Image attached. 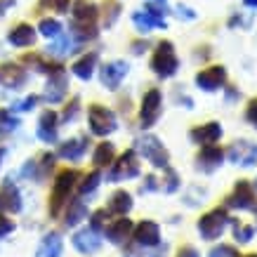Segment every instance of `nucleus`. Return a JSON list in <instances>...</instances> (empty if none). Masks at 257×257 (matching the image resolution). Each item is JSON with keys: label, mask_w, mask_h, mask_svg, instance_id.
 <instances>
[{"label": "nucleus", "mask_w": 257, "mask_h": 257, "mask_svg": "<svg viewBox=\"0 0 257 257\" xmlns=\"http://www.w3.org/2000/svg\"><path fill=\"white\" fill-rule=\"evenodd\" d=\"M78 177L80 175L76 170H62L59 175H57L55 189H52V196H50V215H52V217H57L59 210L66 205V198L71 196V191H73V187H76Z\"/></svg>", "instance_id": "obj_1"}, {"label": "nucleus", "mask_w": 257, "mask_h": 257, "mask_svg": "<svg viewBox=\"0 0 257 257\" xmlns=\"http://www.w3.org/2000/svg\"><path fill=\"white\" fill-rule=\"evenodd\" d=\"M151 69L161 78H170V76L177 73L179 62H177V55H175V47H172L170 40L158 43L156 52H154V59H151Z\"/></svg>", "instance_id": "obj_2"}, {"label": "nucleus", "mask_w": 257, "mask_h": 257, "mask_svg": "<svg viewBox=\"0 0 257 257\" xmlns=\"http://www.w3.org/2000/svg\"><path fill=\"white\" fill-rule=\"evenodd\" d=\"M137 149H140V154L147 158L149 163L154 165V168H168L170 165V154H168V149L163 147V142L154 137V135H144L137 140Z\"/></svg>", "instance_id": "obj_3"}, {"label": "nucleus", "mask_w": 257, "mask_h": 257, "mask_svg": "<svg viewBox=\"0 0 257 257\" xmlns=\"http://www.w3.org/2000/svg\"><path fill=\"white\" fill-rule=\"evenodd\" d=\"M226 224H229V215H226L224 208H212L210 212H205L201 219H198V234L205 238V241H215L224 234Z\"/></svg>", "instance_id": "obj_4"}, {"label": "nucleus", "mask_w": 257, "mask_h": 257, "mask_svg": "<svg viewBox=\"0 0 257 257\" xmlns=\"http://www.w3.org/2000/svg\"><path fill=\"white\" fill-rule=\"evenodd\" d=\"M87 123H90V130L92 135L97 137H106L111 135L113 130L118 127V120H116V113L101 104H92L90 111H87Z\"/></svg>", "instance_id": "obj_5"}, {"label": "nucleus", "mask_w": 257, "mask_h": 257, "mask_svg": "<svg viewBox=\"0 0 257 257\" xmlns=\"http://www.w3.org/2000/svg\"><path fill=\"white\" fill-rule=\"evenodd\" d=\"M224 156L238 168H255L257 165V144L248 140H238L224 151Z\"/></svg>", "instance_id": "obj_6"}, {"label": "nucleus", "mask_w": 257, "mask_h": 257, "mask_svg": "<svg viewBox=\"0 0 257 257\" xmlns=\"http://www.w3.org/2000/svg\"><path fill=\"white\" fill-rule=\"evenodd\" d=\"M226 205L234 208V210H252V208H255L257 205L255 189H252V184H250L248 179H238V182H236L234 191L226 198Z\"/></svg>", "instance_id": "obj_7"}, {"label": "nucleus", "mask_w": 257, "mask_h": 257, "mask_svg": "<svg viewBox=\"0 0 257 257\" xmlns=\"http://www.w3.org/2000/svg\"><path fill=\"white\" fill-rule=\"evenodd\" d=\"M161 109H163V94L161 90H149L142 99V109H140V125L142 127H151V125L158 120L161 116Z\"/></svg>", "instance_id": "obj_8"}, {"label": "nucleus", "mask_w": 257, "mask_h": 257, "mask_svg": "<svg viewBox=\"0 0 257 257\" xmlns=\"http://www.w3.org/2000/svg\"><path fill=\"white\" fill-rule=\"evenodd\" d=\"M140 175V161H137V154L133 149L125 151L123 156L116 161V165L111 168L109 179L111 182H125V179H133Z\"/></svg>", "instance_id": "obj_9"}, {"label": "nucleus", "mask_w": 257, "mask_h": 257, "mask_svg": "<svg viewBox=\"0 0 257 257\" xmlns=\"http://www.w3.org/2000/svg\"><path fill=\"white\" fill-rule=\"evenodd\" d=\"M196 85L201 87L203 92H217L226 85V69L219 64L203 69L201 73H196Z\"/></svg>", "instance_id": "obj_10"}, {"label": "nucleus", "mask_w": 257, "mask_h": 257, "mask_svg": "<svg viewBox=\"0 0 257 257\" xmlns=\"http://www.w3.org/2000/svg\"><path fill=\"white\" fill-rule=\"evenodd\" d=\"M222 163H224V151L219 147H215V144H205L203 151L196 156V168L201 172H205V175L215 172Z\"/></svg>", "instance_id": "obj_11"}, {"label": "nucleus", "mask_w": 257, "mask_h": 257, "mask_svg": "<svg viewBox=\"0 0 257 257\" xmlns=\"http://www.w3.org/2000/svg\"><path fill=\"white\" fill-rule=\"evenodd\" d=\"M22 210V194L15 187V182L5 179L0 184V212H19Z\"/></svg>", "instance_id": "obj_12"}, {"label": "nucleus", "mask_w": 257, "mask_h": 257, "mask_svg": "<svg viewBox=\"0 0 257 257\" xmlns=\"http://www.w3.org/2000/svg\"><path fill=\"white\" fill-rule=\"evenodd\" d=\"M133 231H135V234H133L135 241L140 243V245H144V248H154V245H158V243H161V226H158L156 222H151V219L140 222Z\"/></svg>", "instance_id": "obj_13"}, {"label": "nucleus", "mask_w": 257, "mask_h": 257, "mask_svg": "<svg viewBox=\"0 0 257 257\" xmlns=\"http://www.w3.org/2000/svg\"><path fill=\"white\" fill-rule=\"evenodd\" d=\"M127 71H130V66H127V62H111L106 64V66H101V85L109 87V90H116L120 83H123V78L127 76Z\"/></svg>", "instance_id": "obj_14"}, {"label": "nucleus", "mask_w": 257, "mask_h": 257, "mask_svg": "<svg viewBox=\"0 0 257 257\" xmlns=\"http://www.w3.org/2000/svg\"><path fill=\"white\" fill-rule=\"evenodd\" d=\"M73 248L83 252V255H92L97 250L101 248V238H99V231L94 229H80L73 234Z\"/></svg>", "instance_id": "obj_15"}, {"label": "nucleus", "mask_w": 257, "mask_h": 257, "mask_svg": "<svg viewBox=\"0 0 257 257\" xmlns=\"http://www.w3.org/2000/svg\"><path fill=\"white\" fill-rule=\"evenodd\" d=\"M189 137H191V142L201 144V147H205V144H217L219 137H222V125L210 120V123L194 127V130L189 133Z\"/></svg>", "instance_id": "obj_16"}, {"label": "nucleus", "mask_w": 257, "mask_h": 257, "mask_svg": "<svg viewBox=\"0 0 257 257\" xmlns=\"http://www.w3.org/2000/svg\"><path fill=\"white\" fill-rule=\"evenodd\" d=\"M69 90V80L64 76V71H55V73H50V78H47V85H45V99L57 104V101L64 99V94Z\"/></svg>", "instance_id": "obj_17"}, {"label": "nucleus", "mask_w": 257, "mask_h": 257, "mask_svg": "<svg viewBox=\"0 0 257 257\" xmlns=\"http://www.w3.org/2000/svg\"><path fill=\"white\" fill-rule=\"evenodd\" d=\"M133 219H127L125 215H120V217L116 219V222H111L109 226H106V238H109L111 243H116V245H123L130 236H133Z\"/></svg>", "instance_id": "obj_18"}, {"label": "nucleus", "mask_w": 257, "mask_h": 257, "mask_svg": "<svg viewBox=\"0 0 257 257\" xmlns=\"http://www.w3.org/2000/svg\"><path fill=\"white\" fill-rule=\"evenodd\" d=\"M26 83V71L19 66V64H3L0 66V85L5 87H22Z\"/></svg>", "instance_id": "obj_19"}, {"label": "nucleus", "mask_w": 257, "mask_h": 257, "mask_svg": "<svg viewBox=\"0 0 257 257\" xmlns=\"http://www.w3.org/2000/svg\"><path fill=\"white\" fill-rule=\"evenodd\" d=\"M57 120L59 118H57L55 111H45L38 120V137L43 142H47V144L57 142Z\"/></svg>", "instance_id": "obj_20"}, {"label": "nucleus", "mask_w": 257, "mask_h": 257, "mask_svg": "<svg viewBox=\"0 0 257 257\" xmlns=\"http://www.w3.org/2000/svg\"><path fill=\"white\" fill-rule=\"evenodd\" d=\"M8 38L15 47H29L36 43V29L29 26V24H17L15 29L10 31Z\"/></svg>", "instance_id": "obj_21"}, {"label": "nucleus", "mask_w": 257, "mask_h": 257, "mask_svg": "<svg viewBox=\"0 0 257 257\" xmlns=\"http://www.w3.org/2000/svg\"><path fill=\"white\" fill-rule=\"evenodd\" d=\"M133 22H135V26H137L140 31H144V33L151 31V29H165V19H163V17L154 15V12H149V10L135 12Z\"/></svg>", "instance_id": "obj_22"}, {"label": "nucleus", "mask_w": 257, "mask_h": 257, "mask_svg": "<svg viewBox=\"0 0 257 257\" xmlns=\"http://www.w3.org/2000/svg\"><path fill=\"white\" fill-rule=\"evenodd\" d=\"M62 248H64L62 236L52 231V234H47L45 238L40 241L36 257H62Z\"/></svg>", "instance_id": "obj_23"}, {"label": "nucleus", "mask_w": 257, "mask_h": 257, "mask_svg": "<svg viewBox=\"0 0 257 257\" xmlns=\"http://www.w3.org/2000/svg\"><path fill=\"white\" fill-rule=\"evenodd\" d=\"M87 151V140L85 137H78V140H69L59 147V156L66 158V161H78L83 154Z\"/></svg>", "instance_id": "obj_24"}, {"label": "nucleus", "mask_w": 257, "mask_h": 257, "mask_svg": "<svg viewBox=\"0 0 257 257\" xmlns=\"http://www.w3.org/2000/svg\"><path fill=\"white\" fill-rule=\"evenodd\" d=\"M97 15H99L97 5L87 3V0H80L78 5L73 8V17H76V24H97Z\"/></svg>", "instance_id": "obj_25"}, {"label": "nucleus", "mask_w": 257, "mask_h": 257, "mask_svg": "<svg viewBox=\"0 0 257 257\" xmlns=\"http://www.w3.org/2000/svg\"><path fill=\"white\" fill-rule=\"evenodd\" d=\"M133 210V196L127 191H116V194L109 198V212L113 215H127Z\"/></svg>", "instance_id": "obj_26"}, {"label": "nucleus", "mask_w": 257, "mask_h": 257, "mask_svg": "<svg viewBox=\"0 0 257 257\" xmlns=\"http://www.w3.org/2000/svg\"><path fill=\"white\" fill-rule=\"evenodd\" d=\"M94 66H97V55L90 52V55L80 57L78 62L73 64V73H76L80 80H90L92 78V73H94Z\"/></svg>", "instance_id": "obj_27"}, {"label": "nucleus", "mask_w": 257, "mask_h": 257, "mask_svg": "<svg viewBox=\"0 0 257 257\" xmlns=\"http://www.w3.org/2000/svg\"><path fill=\"white\" fill-rule=\"evenodd\" d=\"M85 215H87L85 203L76 198V201L69 205V212H66V219H64V222H66V226H76L78 222H83V219H85Z\"/></svg>", "instance_id": "obj_28"}, {"label": "nucleus", "mask_w": 257, "mask_h": 257, "mask_svg": "<svg viewBox=\"0 0 257 257\" xmlns=\"http://www.w3.org/2000/svg\"><path fill=\"white\" fill-rule=\"evenodd\" d=\"M113 154H116V149H113V144L111 142H101L99 147L94 149V165L97 168H101V165H109L111 161H113Z\"/></svg>", "instance_id": "obj_29"}, {"label": "nucleus", "mask_w": 257, "mask_h": 257, "mask_svg": "<svg viewBox=\"0 0 257 257\" xmlns=\"http://www.w3.org/2000/svg\"><path fill=\"white\" fill-rule=\"evenodd\" d=\"M255 236V226L252 224H241V222H234V238L236 243H250Z\"/></svg>", "instance_id": "obj_30"}, {"label": "nucleus", "mask_w": 257, "mask_h": 257, "mask_svg": "<svg viewBox=\"0 0 257 257\" xmlns=\"http://www.w3.org/2000/svg\"><path fill=\"white\" fill-rule=\"evenodd\" d=\"M38 31L45 36V38H57V36H62V24L57 22V19H43L38 26Z\"/></svg>", "instance_id": "obj_31"}, {"label": "nucleus", "mask_w": 257, "mask_h": 257, "mask_svg": "<svg viewBox=\"0 0 257 257\" xmlns=\"http://www.w3.org/2000/svg\"><path fill=\"white\" fill-rule=\"evenodd\" d=\"M99 182H101V175L97 170L94 172H90V175H87L85 179H83V182H80V187H78V191L83 196H87V194H92L94 189L99 187Z\"/></svg>", "instance_id": "obj_32"}, {"label": "nucleus", "mask_w": 257, "mask_h": 257, "mask_svg": "<svg viewBox=\"0 0 257 257\" xmlns=\"http://www.w3.org/2000/svg\"><path fill=\"white\" fill-rule=\"evenodd\" d=\"M106 222H109V210H104V208H101V210H97L92 217H90V229L101 231V229L106 226Z\"/></svg>", "instance_id": "obj_33"}, {"label": "nucleus", "mask_w": 257, "mask_h": 257, "mask_svg": "<svg viewBox=\"0 0 257 257\" xmlns=\"http://www.w3.org/2000/svg\"><path fill=\"white\" fill-rule=\"evenodd\" d=\"M17 125H19V120L10 111H0V133H12Z\"/></svg>", "instance_id": "obj_34"}, {"label": "nucleus", "mask_w": 257, "mask_h": 257, "mask_svg": "<svg viewBox=\"0 0 257 257\" xmlns=\"http://www.w3.org/2000/svg\"><path fill=\"white\" fill-rule=\"evenodd\" d=\"M165 184H163V191H168V194H172V191H177L179 189V177H177V172L170 170V165L165 168Z\"/></svg>", "instance_id": "obj_35"}, {"label": "nucleus", "mask_w": 257, "mask_h": 257, "mask_svg": "<svg viewBox=\"0 0 257 257\" xmlns=\"http://www.w3.org/2000/svg\"><path fill=\"white\" fill-rule=\"evenodd\" d=\"M50 52L52 55H59V57H64V55H69L71 52V40L69 38H59V43H55V45H50Z\"/></svg>", "instance_id": "obj_36"}, {"label": "nucleus", "mask_w": 257, "mask_h": 257, "mask_svg": "<svg viewBox=\"0 0 257 257\" xmlns=\"http://www.w3.org/2000/svg\"><path fill=\"white\" fill-rule=\"evenodd\" d=\"M208 257H238L234 245H217Z\"/></svg>", "instance_id": "obj_37"}, {"label": "nucleus", "mask_w": 257, "mask_h": 257, "mask_svg": "<svg viewBox=\"0 0 257 257\" xmlns=\"http://www.w3.org/2000/svg\"><path fill=\"white\" fill-rule=\"evenodd\" d=\"M78 109H80V101H78V99H73V101L69 104V106L64 109V113H62V120H64V123H71V120H73V116L78 113Z\"/></svg>", "instance_id": "obj_38"}, {"label": "nucleus", "mask_w": 257, "mask_h": 257, "mask_svg": "<svg viewBox=\"0 0 257 257\" xmlns=\"http://www.w3.org/2000/svg\"><path fill=\"white\" fill-rule=\"evenodd\" d=\"M106 5H109V12H106V19H104V24H106V26H111V24L116 22L118 12H120V5H118V3H113V0H106Z\"/></svg>", "instance_id": "obj_39"}, {"label": "nucleus", "mask_w": 257, "mask_h": 257, "mask_svg": "<svg viewBox=\"0 0 257 257\" xmlns=\"http://www.w3.org/2000/svg\"><path fill=\"white\" fill-rule=\"evenodd\" d=\"M245 120L257 130V99H252L248 104V109H245Z\"/></svg>", "instance_id": "obj_40"}, {"label": "nucleus", "mask_w": 257, "mask_h": 257, "mask_svg": "<svg viewBox=\"0 0 257 257\" xmlns=\"http://www.w3.org/2000/svg\"><path fill=\"white\" fill-rule=\"evenodd\" d=\"M15 231V222L10 217H3L0 215V236H8V234H12Z\"/></svg>", "instance_id": "obj_41"}, {"label": "nucleus", "mask_w": 257, "mask_h": 257, "mask_svg": "<svg viewBox=\"0 0 257 257\" xmlns=\"http://www.w3.org/2000/svg\"><path fill=\"white\" fill-rule=\"evenodd\" d=\"M36 101H38V97H36V94H31L29 99L19 101V104H17V109H19V111H31L33 106H36Z\"/></svg>", "instance_id": "obj_42"}, {"label": "nucleus", "mask_w": 257, "mask_h": 257, "mask_svg": "<svg viewBox=\"0 0 257 257\" xmlns=\"http://www.w3.org/2000/svg\"><path fill=\"white\" fill-rule=\"evenodd\" d=\"M177 15L184 17V19H189V22H191V19H196V12H191V10L184 8V5H179V8H177Z\"/></svg>", "instance_id": "obj_43"}, {"label": "nucleus", "mask_w": 257, "mask_h": 257, "mask_svg": "<svg viewBox=\"0 0 257 257\" xmlns=\"http://www.w3.org/2000/svg\"><path fill=\"white\" fill-rule=\"evenodd\" d=\"M177 257H198V252H196L191 245H184V248H179Z\"/></svg>", "instance_id": "obj_44"}, {"label": "nucleus", "mask_w": 257, "mask_h": 257, "mask_svg": "<svg viewBox=\"0 0 257 257\" xmlns=\"http://www.w3.org/2000/svg\"><path fill=\"white\" fill-rule=\"evenodd\" d=\"M12 5H15V0H0V15H3V12H8Z\"/></svg>", "instance_id": "obj_45"}, {"label": "nucleus", "mask_w": 257, "mask_h": 257, "mask_svg": "<svg viewBox=\"0 0 257 257\" xmlns=\"http://www.w3.org/2000/svg\"><path fill=\"white\" fill-rule=\"evenodd\" d=\"M243 3H245L248 8H257V0H243Z\"/></svg>", "instance_id": "obj_46"}, {"label": "nucleus", "mask_w": 257, "mask_h": 257, "mask_svg": "<svg viewBox=\"0 0 257 257\" xmlns=\"http://www.w3.org/2000/svg\"><path fill=\"white\" fill-rule=\"evenodd\" d=\"M238 257H257V252H250V255H238Z\"/></svg>", "instance_id": "obj_47"}, {"label": "nucleus", "mask_w": 257, "mask_h": 257, "mask_svg": "<svg viewBox=\"0 0 257 257\" xmlns=\"http://www.w3.org/2000/svg\"><path fill=\"white\" fill-rule=\"evenodd\" d=\"M3 156H5V151H3V149H0V161H3Z\"/></svg>", "instance_id": "obj_48"}]
</instances>
